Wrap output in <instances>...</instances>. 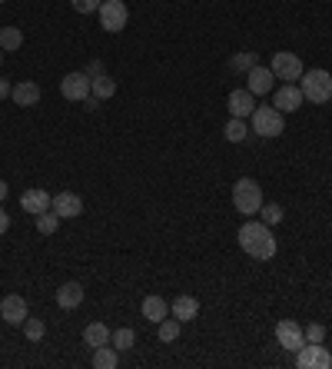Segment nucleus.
I'll use <instances>...</instances> for the list:
<instances>
[{
	"instance_id": "f257e3e1",
	"label": "nucleus",
	"mask_w": 332,
	"mask_h": 369,
	"mask_svg": "<svg viewBox=\"0 0 332 369\" xmlns=\"http://www.w3.org/2000/svg\"><path fill=\"white\" fill-rule=\"evenodd\" d=\"M236 240H240V250L246 256H253V260H272L276 250H279V243L272 236V227H266L263 220H246L240 233H236Z\"/></svg>"
},
{
	"instance_id": "f03ea898",
	"label": "nucleus",
	"mask_w": 332,
	"mask_h": 369,
	"mask_svg": "<svg viewBox=\"0 0 332 369\" xmlns=\"http://www.w3.org/2000/svg\"><path fill=\"white\" fill-rule=\"evenodd\" d=\"M233 206H236V213H243V217L259 213V206H263V187H259L253 177L236 180V183H233Z\"/></svg>"
},
{
	"instance_id": "7ed1b4c3",
	"label": "nucleus",
	"mask_w": 332,
	"mask_h": 369,
	"mask_svg": "<svg viewBox=\"0 0 332 369\" xmlns=\"http://www.w3.org/2000/svg\"><path fill=\"white\" fill-rule=\"evenodd\" d=\"M299 90L306 103H329L332 100V74L329 70H306L299 76Z\"/></svg>"
},
{
	"instance_id": "20e7f679",
	"label": "nucleus",
	"mask_w": 332,
	"mask_h": 369,
	"mask_svg": "<svg viewBox=\"0 0 332 369\" xmlns=\"http://www.w3.org/2000/svg\"><path fill=\"white\" fill-rule=\"evenodd\" d=\"M249 130L259 137H279L286 130V114H279L276 107H256L249 116Z\"/></svg>"
},
{
	"instance_id": "39448f33",
	"label": "nucleus",
	"mask_w": 332,
	"mask_h": 369,
	"mask_svg": "<svg viewBox=\"0 0 332 369\" xmlns=\"http://www.w3.org/2000/svg\"><path fill=\"white\" fill-rule=\"evenodd\" d=\"M97 13H100V27L106 30V34H120L130 20V11H127L123 0H103Z\"/></svg>"
},
{
	"instance_id": "423d86ee",
	"label": "nucleus",
	"mask_w": 332,
	"mask_h": 369,
	"mask_svg": "<svg viewBox=\"0 0 332 369\" xmlns=\"http://www.w3.org/2000/svg\"><path fill=\"white\" fill-rule=\"evenodd\" d=\"M272 76L276 80H286V83H296L299 76L306 74L303 70V60H299V53H289V51H279V53H272Z\"/></svg>"
},
{
	"instance_id": "0eeeda50",
	"label": "nucleus",
	"mask_w": 332,
	"mask_h": 369,
	"mask_svg": "<svg viewBox=\"0 0 332 369\" xmlns=\"http://www.w3.org/2000/svg\"><path fill=\"white\" fill-rule=\"evenodd\" d=\"M296 366L299 369H329L332 353L322 343H303L296 349Z\"/></svg>"
},
{
	"instance_id": "6e6552de",
	"label": "nucleus",
	"mask_w": 332,
	"mask_h": 369,
	"mask_svg": "<svg viewBox=\"0 0 332 369\" xmlns=\"http://www.w3.org/2000/svg\"><path fill=\"white\" fill-rule=\"evenodd\" d=\"M60 93H64V100H87L90 97V76L83 74V70H74V74H67L64 80H60Z\"/></svg>"
},
{
	"instance_id": "1a4fd4ad",
	"label": "nucleus",
	"mask_w": 332,
	"mask_h": 369,
	"mask_svg": "<svg viewBox=\"0 0 332 369\" xmlns=\"http://www.w3.org/2000/svg\"><path fill=\"white\" fill-rule=\"evenodd\" d=\"M303 103H306V97H303V90L296 87V83H282V87L272 93V107H276L279 114H296Z\"/></svg>"
},
{
	"instance_id": "9d476101",
	"label": "nucleus",
	"mask_w": 332,
	"mask_h": 369,
	"mask_svg": "<svg viewBox=\"0 0 332 369\" xmlns=\"http://www.w3.org/2000/svg\"><path fill=\"white\" fill-rule=\"evenodd\" d=\"M276 340H279L282 349L296 353L299 346L306 343V333H303V326H299L296 319H279V323H276Z\"/></svg>"
},
{
	"instance_id": "9b49d317",
	"label": "nucleus",
	"mask_w": 332,
	"mask_h": 369,
	"mask_svg": "<svg viewBox=\"0 0 332 369\" xmlns=\"http://www.w3.org/2000/svg\"><path fill=\"white\" fill-rule=\"evenodd\" d=\"M50 210L57 213L60 220H74L83 213V200H80L77 193H70V190H60L57 196L50 200Z\"/></svg>"
},
{
	"instance_id": "f8f14e48",
	"label": "nucleus",
	"mask_w": 332,
	"mask_h": 369,
	"mask_svg": "<svg viewBox=\"0 0 332 369\" xmlns=\"http://www.w3.org/2000/svg\"><path fill=\"white\" fill-rule=\"evenodd\" d=\"M30 316L27 313V300L24 296H4V303H0V319H7V326H24V319Z\"/></svg>"
},
{
	"instance_id": "ddd939ff",
	"label": "nucleus",
	"mask_w": 332,
	"mask_h": 369,
	"mask_svg": "<svg viewBox=\"0 0 332 369\" xmlns=\"http://www.w3.org/2000/svg\"><path fill=\"white\" fill-rule=\"evenodd\" d=\"M246 90L253 97H263V93H272V70L269 67H259L256 64L249 74H246Z\"/></svg>"
},
{
	"instance_id": "4468645a",
	"label": "nucleus",
	"mask_w": 332,
	"mask_h": 369,
	"mask_svg": "<svg viewBox=\"0 0 332 369\" xmlns=\"http://www.w3.org/2000/svg\"><path fill=\"white\" fill-rule=\"evenodd\" d=\"M226 107H230V116L246 120V116H253V110H256V97L249 93V90H233L230 100H226Z\"/></svg>"
},
{
	"instance_id": "2eb2a0df",
	"label": "nucleus",
	"mask_w": 332,
	"mask_h": 369,
	"mask_svg": "<svg viewBox=\"0 0 332 369\" xmlns=\"http://www.w3.org/2000/svg\"><path fill=\"white\" fill-rule=\"evenodd\" d=\"M11 100L17 103V107H37L40 103V87L34 83V80H20V83H13Z\"/></svg>"
},
{
	"instance_id": "dca6fc26",
	"label": "nucleus",
	"mask_w": 332,
	"mask_h": 369,
	"mask_svg": "<svg viewBox=\"0 0 332 369\" xmlns=\"http://www.w3.org/2000/svg\"><path fill=\"white\" fill-rule=\"evenodd\" d=\"M170 313H173L179 323H190V319L200 316V300H196V296H177V300L170 303Z\"/></svg>"
},
{
	"instance_id": "f3484780",
	"label": "nucleus",
	"mask_w": 332,
	"mask_h": 369,
	"mask_svg": "<svg viewBox=\"0 0 332 369\" xmlns=\"http://www.w3.org/2000/svg\"><path fill=\"white\" fill-rule=\"evenodd\" d=\"M50 193L47 190H40V187H34V190H27L24 196H20V206H24L27 213H34V217H37V213H43V210H50Z\"/></svg>"
},
{
	"instance_id": "a211bd4d",
	"label": "nucleus",
	"mask_w": 332,
	"mask_h": 369,
	"mask_svg": "<svg viewBox=\"0 0 332 369\" xmlns=\"http://www.w3.org/2000/svg\"><path fill=\"white\" fill-rule=\"evenodd\" d=\"M80 303H83V286L80 283H64L57 290V306L60 309H77Z\"/></svg>"
},
{
	"instance_id": "6ab92c4d",
	"label": "nucleus",
	"mask_w": 332,
	"mask_h": 369,
	"mask_svg": "<svg viewBox=\"0 0 332 369\" xmlns=\"http://www.w3.org/2000/svg\"><path fill=\"white\" fill-rule=\"evenodd\" d=\"M113 340V333H110V326L106 323H90L87 330H83V343L90 346V349H97V346H106Z\"/></svg>"
},
{
	"instance_id": "aec40b11",
	"label": "nucleus",
	"mask_w": 332,
	"mask_h": 369,
	"mask_svg": "<svg viewBox=\"0 0 332 369\" xmlns=\"http://www.w3.org/2000/svg\"><path fill=\"white\" fill-rule=\"evenodd\" d=\"M166 313H170V306H166L163 296H146L143 300V316L150 319V323H163Z\"/></svg>"
},
{
	"instance_id": "412c9836",
	"label": "nucleus",
	"mask_w": 332,
	"mask_h": 369,
	"mask_svg": "<svg viewBox=\"0 0 332 369\" xmlns=\"http://www.w3.org/2000/svg\"><path fill=\"white\" fill-rule=\"evenodd\" d=\"M116 363H120V349L116 346H97L93 349V366L97 369H116Z\"/></svg>"
},
{
	"instance_id": "4be33fe9",
	"label": "nucleus",
	"mask_w": 332,
	"mask_h": 369,
	"mask_svg": "<svg viewBox=\"0 0 332 369\" xmlns=\"http://www.w3.org/2000/svg\"><path fill=\"white\" fill-rule=\"evenodd\" d=\"M90 93H93L97 100H106V97H113V93H116V80L110 74L93 76V80H90Z\"/></svg>"
},
{
	"instance_id": "5701e85b",
	"label": "nucleus",
	"mask_w": 332,
	"mask_h": 369,
	"mask_svg": "<svg viewBox=\"0 0 332 369\" xmlns=\"http://www.w3.org/2000/svg\"><path fill=\"white\" fill-rule=\"evenodd\" d=\"M0 47H4V53L20 51V47H24V34H20V27H0Z\"/></svg>"
},
{
	"instance_id": "b1692460",
	"label": "nucleus",
	"mask_w": 332,
	"mask_h": 369,
	"mask_svg": "<svg viewBox=\"0 0 332 369\" xmlns=\"http://www.w3.org/2000/svg\"><path fill=\"white\" fill-rule=\"evenodd\" d=\"M226 140L230 143H243L246 137H249V127H246V120H240V116H230V123H226Z\"/></svg>"
},
{
	"instance_id": "393cba45",
	"label": "nucleus",
	"mask_w": 332,
	"mask_h": 369,
	"mask_svg": "<svg viewBox=\"0 0 332 369\" xmlns=\"http://www.w3.org/2000/svg\"><path fill=\"white\" fill-rule=\"evenodd\" d=\"M179 326H183V323H179L177 316L163 319V323H156V336H160L163 343H173V340H179Z\"/></svg>"
},
{
	"instance_id": "a878e982",
	"label": "nucleus",
	"mask_w": 332,
	"mask_h": 369,
	"mask_svg": "<svg viewBox=\"0 0 332 369\" xmlns=\"http://www.w3.org/2000/svg\"><path fill=\"white\" fill-rule=\"evenodd\" d=\"M57 227H60V217H57L53 210H43V213H37V233L50 236V233H53Z\"/></svg>"
},
{
	"instance_id": "bb28decb",
	"label": "nucleus",
	"mask_w": 332,
	"mask_h": 369,
	"mask_svg": "<svg viewBox=\"0 0 332 369\" xmlns=\"http://www.w3.org/2000/svg\"><path fill=\"white\" fill-rule=\"evenodd\" d=\"M43 333H47L43 319H37V316H34V319L27 316V319H24V336L30 340V343H40V340H43Z\"/></svg>"
},
{
	"instance_id": "cd10ccee",
	"label": "nucleus",
	"mask_w": 332,
	"mask_h": 369,
	"mask_svg": "<svg viewBox=\"0 0 332 369\" xmlns=\"http://www.w3.org/2000/svg\"><path fill=\"white\" fill-rule=\"evenodd\" d=\"M259 217H263L266 227H276V223H282V206L279 203H263L259 206Z\"/></svg>"
},
{
	"instance_id": "c85d7f7f",
	"label": "nucleus",
	"mask_w": 332,
	"mask_h": 369,
	"mask_svg": "<svg viewBox=\"0 0 332 369\" xmlns=\"http://www.w3.org/2000/svg\"><path fill=\"white\" fill-rule=\"evenodd\" d=\"M110 343H113L116 349H120V353H127V349H133L137 336H133V330H127V326H123V330H116V333H113V340H110Z\"/></svg>"
},
{
	"instance_id": "c756f323",
	"label": "nucleus",
	"mask_w": 332,
	"mask_h": 369,
	"mask_svg": "<svg viewBox=\"0 0 332 369\" xmlns=\"http://www.w3.org/2000/svg\"><path fill=\"white\" fill-rule=\"evenodd\" d=\"M230 67H233V70H240V74H243V70L249 74V70L256 67V53H249V51H243V53H233Z\"/></svg>"
},
{
	"instance_id": "7c9ffc66",
	"label": "nucleus",
	"mask_w": 332,
	"mask_h": 369,
	"mask_svg": "<svg viewBox=\"0 0 332 369\" xmlns=\"http://www.w3.org/2000/svg\"><path fill=\"white\" fill-rule=\"evenodd\" d=\"M70 4H74V11L77 13H97L103 0H70Z\"/></svg>"
},
{
	"instance_id": "2f4dec72",
	"label": "nucleus",
	"mask_w": 332,
	"mask_h": 369,
	"mask_svg": "<svg viewBox=\"0 0 332 369\" xmlns=\"http://www.w3.org/2000/svg\"><path fill=\"white\" fill-rule=\"evenodd\" d=\"M306 343H322V340H326V330H322L319 323H312V326H306Z\"/></svg>"
},
{
	"instance_id": "473e14b6",
	"label": "nucleus",
	"mask_w": 332,
	"mask_h": 369,
	"mask_svg": "<svg viewBox=\"0 0 332 369\" xmlns=\"http://www.w3.org/2000/svg\"><path fill=\"white\" fill-rule=\"evenodd\" d=\"M83 74H87L90 80H93V76H100V74H103V64H100V60H93V64H90L87 70H83Z\"/></svg>"
},
{
	"instance_id": "72a5a7b5",
	"label": "nucleus",
	"mask_w": 332,
	"mask_h": 369,
	"mask_svg": "<svg viewBox=\"0 0 332 369\" xmlns=\"http://www.w3.org/2000/svg\"><path fill=\"white\" fill-rule=\"evenodd\" d=\"M11 90H13V83H7V76H0V100H7Z\"/></svg>"
},
{
	"instance_id": "f704fd0d",
	"label": "nucleus",
	"mask_w": 332,
	"mask_h": 369,
	"mask_svg": "<svg viewBox=\"0 0 332 369\" xmlns=\"http://www.w3.org/2000/svg\"><path fill=\"white\" fill-rule=\"evenodd\" d=\"M7 229H11V217H7V210L0 206V236H4Z\"/></svg>"
},
{
	"instance_id": "c9c22d12",
	"label": "nucleus",
	"mask_w": 332,
	"mask_h": 369,
	"mask_svg": "<svg viewBox=\"0 0 332 369\" xmlns=\"http://www.w3.org/2000/svg\"><path fill=\"white\" fill-rule=\"evenodd\" d=\"M83 103H87V110H97V107H100V100H97L93 93H90V97H87V100H83Z\"/></svg>"
},
{
	"instance_id": "e433bc0d",
	"label": "nucleus",
	"mask_w": 332,
	"mask_h": 369,
	"mask_svg": "<svg viewBox=\"0 0 332 369\" xmlns=\"http://www.w3.org/2000/svg\"><path fill=\"white\" fill-rule=\"evenodd\" d=\"M7 190H11V187H7V183H4V180H0V203H4V200H7Z\"/></svg>"
},
{
	"instance_id": "4c0bfd02",
	"label": "nucleus",
	"mask_w": 332,
	"mask_h": 369,
	"mask_svg": "<svg viewBox=\"0 0 332 369\" xmlns=\"http://www.w3.org/2000/svg\"><path fill=\"white\" fill-rule=\"evenodd\" d=\"M0 64H4V47H0Z\"/></svg>"
},
{
	"instance_id": "58836bf2",
	"label": "nucleus",
	"mask_w": 332,
	"mask_h": 369,
	"mask_svg": "<svg viewBox=\"0 0 332 369\" xmlns=\"http://www.w3.org/2000/svg\"><path fill=\"white\" fill-rule=\"evenodd\" d=\"M0 4H4V0H0Z\"/></svg>"
}]
</instances>
